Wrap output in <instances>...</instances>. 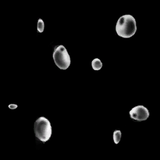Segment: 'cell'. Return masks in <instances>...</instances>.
Wrapping results in <instances>:
<instances>
[{"label":"cell","instance_id":"3957f363","mask_svg":"<svg viewBox=\"0 0 160 160\" xmlns=\"http://www.w3.org/2000/svg\"><path fill=\"white\" fill-rule=\"evenodd\" d=\"M53 59L56 65L61 69H67L71 64L70 56L62 45H59L54 49L53 54Z\"/></svg>","mask_w":160,"mask_h":160},{"label":"cell","instance_id":"5b68a950","mask_svg":"<svg viewBox=\"0 0 160 160\" xmlns=\"http://www.w3.org/2000/svg\"><path fill=\"white\" fill-rule=\"evenodd\" d=\"M92 64V68L95 71H98L100 70L102 66V62L101 61V60L98 58H95L91 62Z\"/></svg>","mask_w":160,"mask_h":160},{"label":"cell","instance_id":"ba28073f","mask_svg":"<svg viewBox=\"0 0 160 160\" xmlns=\"http://www.w3.org/2000/svg\"><path fill=\"white\" fill-rule=\"evenodd\" d=\"M9 108L11 109H15L16 108H18V105L17 104H11L8 106Z\"/></svg>","mask_w":160,"mask_h":160},{"label":"cell","instance_id":"7a4b0ae2","mask_svg":"<svg viewBox=\"0 0 160 160\" xmlns=\"http://www.w3.org/2000/svg\"><path fill=\"white\" fill-rule=\"evenodd\" d=\"M34 131L36 136L41 141H48L52 134V128L50 121L45 117L39 118L34 122Z\"/></svg>","mask_w":160,"mask_h":160},{"label":"cell","instance_id":"8992f818","mask_svg":"<svg viewBox=\"0 0 160 160\" xmlns=\"http://www.w3.org/2000/svg\"><path fill=\"white\" fill-rule=\"evenodd\" d=\"M121 132L119 130H115L113 132V140L115 144H118L121 140Z\"/></svg>","mask_w":160,"mask_h":160},{"label":"cell","instance_id":"52a82bcc","mask_svg":"<svg viewBox=\"0 0 160 160\" xmlns=\"http://www.w3.org/2000/svg\"><path fill=\"white\" fill-rule=\"evenodd\" d=\"M37 29L38 31L39 32H42L44 29V21L42 20V19H39L38 21V24H37Z\"/></svg>","mask_w":160,"mask_h":160},{"label":"cell","instance_id":"277c9868","mask_svg":"<svg viewBox=\"0 0 160 160\" xmlns=\"http://www.w3.org/2000/svg\"><path fill=\"white\" fill-rule=\"evenodd\" d=\"M129 115L131 118L137 121H142L148 118L149 112L146 107L142 105H139L134 107L130 110Z\"/></svg>","mask_w":160,"mask_h":160},{"label":"cell","instance_id":"6da1fadb","mask_svg":"<svg viewBox=\"0 0 160 160\" xmlns=\"http://www.w3.org/2000/svg\"><path fill=\"white\" fill-rule=\"evenodd\" d=\"M136 22L134 18L130 14L121 16L116 23V31L118 36L129 38L136 32Z\"/></svg>","mask_w":160,"mask_h":160}]
</instances>
